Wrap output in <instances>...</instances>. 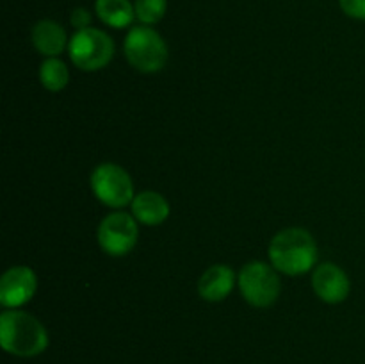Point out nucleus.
I'll return each instance as SVG.
<instances>
[{
	"mask_svg": "<svg viewBox=\"0 0 365 364\" xmlns=\"http://www.w3.org/2000/svg\"><path fill=\"white\" fill-rule=\"evenodd\" d=\"M39 81L48 91H61L70 82V71L68 66L57 57L43 61L39 66Z\"/></svg>",
	"mask_w": 365,
	"mask_h": 364,
	"instance_id": "4468645a",
	"label": "nucleus"
},
{
	"mask_svg": "<svg viewBox=\"0 0 365 364\" xmlns=\"http://www.w3.org/2000/svg\"><path fill=\"white\" fill-rule=\"evenodd\" d=\"M234 282L235 275L232 268L225 266V264H216L200 277L198 293L207 302H221L234 289Z\"/></svg>",
	"mask_w": 365,
	"mask_h": 364,
	"instance_id": "9d476101",
	"label": "nucleus"
},
{
	"mask_svg": "<svg viewBox=\"0 0 365 364\" xmlns=\"http://www.w3.org/2000/svg\"><path fill=\"white\" fill-rule=\"evenodd\" d=\"M342 11L356 20H365V0H339Z\"/></svg>",
	"mask_w": 365,
	"mask_h": 364,
	"instance_id": "dca6fc26",
	"label": "nucleus"
},
{
	"mask_svg": "<svg viewBox=\"0 0 365 364\" xmlns=\"http://www.w3.org/2000/svg\"><path fill=\"white\" fill-rule=\"evenodd\" d=\"M68 52L75 66L84 71H96L110 63L114 56V43L103 31L88 27L71 38Z\"/></svg>",
	"mask_w": 365,
	"mask_h": 364,
	"instance_id": "20e7f679",
	"label": "nucleus"
},
{
	"mask_svg": "<svg viewBox=\"0 0 365 364\" xmlns=\"http://www.w3.org/2000/svg\"><path fill=\"white\" fill-rule=\"evenodd\" d=\"M38 277L27 266H14L2 275L0 280V303L4 307H20L34 296Z\"/></svg>",
	"mask_w": 365,
	"mask_h": 364,
	"instance_id": "6e6552de",
	"label": "nucleus"
},
{
	"mask_svg": "<svg viewBox=\"0 0 365 364\" xmlns=\"http://www.w3.org/2000/svg\"><path fill=\"white\" fill-rule=\"evenodd\" d=\"M0 343L16 357H36L48 346L45 327L24 310H6L0 316Z\"/></svg>",
	"mask_w": 365,
	"mask_h": 364,
	"instance_id": "f257e3e1",
	"label": "nucleus"
},
{
	"mask_svg": "<svg viewBox=\"0 0 365 364\" xmlns=\"http://www.w3.org/2000/svg\"><path fill=\"white\" fill-rule=\"evenodd\" d=\"M95 9L103 24L116 29L130 25L135 16L134 6L128 0H96Z\"/></svg>",
	"mask_w": 365,
	"mask_h": 364,
	"instance_id": "ddd939ff",
	"label": "nucleus"
},
{
	"mask_svg": "<svg viewBox=\"0 0 365 364\" xmlns=\"http://www.w3.org/2000/svg\"><path fill=\"white\" fill-rule=\"evenodd\" d=\"M132 213L141 223L160 225L170 216V203L155 191H143L132 200Z\"/></svg>",
	"mask_w": 365,
	"mask_h": 364,
	"instance_id": "9b49d317",
	"label": "nucleus"
},
{
	"mask_svg": "<svg viewBox=\"0 0 365 364\" xmlns=\"http://www.w3.org/2000/svg\"><path fill=\"white\" fill-rule=\"evenodd\" d=\"M312 288L323 302L341 303L349 295V278L337 264H321L312 275Z\"/></svg>",
	"mask_w": 365,
	"mask_h": 364,
	"instance_id": "1a4fd4ad",
	"label": "nucleus"
},
{
	"mask_svg": "<svg viewBox=\"0 0 365 364\" xmlns=\"http://www.w3.org/2000/svg\"><path fill=\"white\" fill-rule=\"evenodd\" d=\"M66 31L53 20H39L32 29V43L38 52L56 57L66 49Z\"/></svg>",
	"mask_w": 365,
	"mask_h": 364,
	"instance_id": "f8f14e48",
	"label": "nucleus"
},
{
	"mask_svg": "<svg viewBox=\"0 0 365 364\" xmlns=\"http://www.w3.org/2000/svg\"><path fill=\"white\" fill-rule=\"evenodd\" d=\"M239 288L253 307H269L280 296L282 285L277 271L269 264L253 261L242 268L239 275Z\"/></svg>",
	"mask_w": 365,
	"mask_h": 364,
	"instance_id": "39448f33",
	"label": "nucleus"
},
{
	"mask_svg": "<svg viewBox=\"0 0 365 364\" xmlns=\"http://www.w3.org/2000/svg\"><path fill=\"white\" fill-rule=\"evenodd\" d=\"M134 9L139 21L152 25L163 20L168 9V0H135Z\"/></svg>",
	"mask_w": 365,
	"mask_h": 364,
	"instance_id": "2eb2a0df",
	"label": "nucleus"
},
{
	"mask_svg": "<svg viewBox=\"0 0 365 364\" xmlns=\"http://www.w3.org/2000/svg\"><path fill=\"white\" fill-rule=\"evenodd\" d=\"M91 188L96 198L109 207H125L134 200V186L127 171L118 164H100L91 173Z\"/></svg>",
	"mask_w": 365,
	"mask_h": 364,
	"instance_id": "423d86ee",
	"label": "nucleus"
},
{
	"mask_svg": "<svg viewBox=\"0 0 365 364\" xmlns=\"http://www.w3.org/2000/svg\"><path fill=\"white\" fill-rule=\"evenodd\" d=\"M138 225L127 213H113L100 223L98 243L109 256H125L138 243Z\"/></svg>",
	"mask_w": 365,
	"mask_h": 364,
	"instance_id": "0eeeda50",
	"label": "nucleus"
},
{
	"mask_svg": "<svg viewBox=\"0 0 365 364\" xmlns=\"http://www.w3.org/2000/svg\"><path fill=\"white\" fill-rule=\"evenodd\" d=\"M271 264L287 275L307 273L317 259V246L305 228H285L269 245Z\"/></svg>",
	"mask_w": 365,
	"mask_h": 364,
	"instance_id": "f03ea898",
	"label": "nucleus"
},
{
	"mask_svg": "<svg viewBox=\"0 0 365 364\" xmlns=\"http://www.w3.org/2000/svg\"><path fill=\"white\" fill-rule=\"evenodd\" d=\"M70 20L73 27H77L78 31H82V29H88L89 24H91V14H89V11L84 9V7H77V9L71 13Z\"/></svg>",
	"mask_w": 365,
	"mask_h": 364,
	"instance_id": "f3484780",
	"label": "nucleus"
},
{
	"mask_svg": "<svg viewBox=\"0 0 365 364\" xmlns=\"http://www.w3.org/2000/svg\"><path fill=\"white\" fill-rule=\"evenodd\" d=\"M123 49L128 63L143 74H155L168 63V46L164 39L159 32L145 25L130 29Z\"/></svg>",
	"mask_w": 365,
	"mask_h": 364,
	"instance_id": "7ed1b4c3",
	"label": "nucleus"
}]
</instances>
